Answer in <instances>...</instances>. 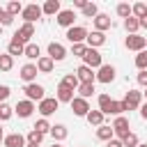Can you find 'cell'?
<instances>
[{
    "label": "cell",
    "instance_id": "obj_1",
    "mask_svg": "<svg viewBox=\"0 0 147 147\" xmlns=\"http://www.w3.org/2000/svg\"><path fill=\"white\" fill-rule=\"evenodd\" d=\"M99 110L103 113V117H106V115H115V117H119V115L124 113L122 101H115V99H110L108 94H99Z\"/></svg>",
    "mask_w": 147,
    "mask_h": 147
},
{
    "label": "cell",
    "instance_id": "obj_2",
    "mask_svg": "<svg viewBox=\"0 0 147 147\" xmlns=\"http://www.w3.org/2000/svg\"><path fill=\"white\" fill-rule=\"evenodd\" d=\"M83 64L94 71V69H99V67L103 64V57H101V53H99L96 48H87V51L83 53Z\"/></svg>",
    "mask_w": 147,
    "mask_h": 147
},
{
    "label": "cell",
    "instance_id": "obj_3",
    "mask_svg": "<svg viewBox=\"0 0 147 147\" xmlns=\"http://www.w3.org/2000/svg\"><path fill=\"white\" fill-rule=\"evenodd\" d=\"M140 103H142V92H138V90H129L126 96L122 99L124 110H136V108H140Z\"/></svg>",
    "mask_w": 147,
    "mask_h": 147
},
{
    "label": "cell",
    "instance_id": "obj_4",
    "mask_svg": "<svg viewBox=\"0 0 147 147\" xmlns=\"http://www.w3.org/2000/svg\"><path fill=\"white\" fill-rule=\"evenodd\" d=\"M110 126H113V133L117 136V140H124V138L131 133V131H129V129H131V126H129V117H124V115L115 117V122H113Z\"/></svg>",
    "mask_w": 147,
    "mask_h": 147
},
{
    "label": "cell",
    "instance_id": "obj_5",
    "mask_svg": "<svg viewBox=\"0 0 147 147\" xmlns=\"http://www.w3.org/2000/svg\"><path fill=\"white\" fill-rule=\"evenodd\" d=\"M23 92H25V96H28V101H41V99H46V90H44V85H39V83H30V85H25L23 87Z\"/></svg>",
    "mask_w": 147,
    "mask_h": 147
},
{
    "label": "cell",
    "instance_id": "obj_6",
    "mask_svg": "<svg viewBox=\"0 0 147 147\" xmlns=\"http://www.w3.org/2000/svg\"><path fill=\"white\" fill-rule=\"evenodd\" d=\"M57 106H60V101H57L55 96H46V99H41V101H39L37 110L41 113V117H48V115H53V113L57 110Z\"/></svg>",
    "mask_w": 147,
    "mask_h": 147
},
{
    "label": "cell",
    "instance_id": "obj_7",
    "mask_svg": "<svg viewBox=\"0 0 147 147\" xmlns=\"http://www.w3.org/2000/svg\"><path fill=\"white\" fill-rule=\"evenodd\" d=\"M32 34H34V25H32V23H23V25L14 32L11 39H16V41H21V44H30Z\"/></svg>",
    "mask_w": 147,
    "mask_h": 147
},
{
    "label": "cell",
    "instance_id": "obj_8",
    "mask_svg": "<svg viewBox=\"0 0 147 147\" xmlns=\"http://www.w3.org/2000/svg\"><path fill=\"white\" fill-rule=\"evenodd\" d=\"M124 46H126L129 51L140 53V51H145V46H147V37H140V34H129V37L124 39Z\"/></svg>",
    "mask_w": 147,
    "mask_h": 147
},
{
    "label": "cell",
    "instance_id": "obj_9",
    "mask_svg": "<svg viewBox=\"0 0 147 147\" xmlns=\"http://www.w3.org/2000/svg\"><path fill=\"white\" fill-rule=\"evenodd\" d=\"M67 39H69L71 44H83V41L87 39V28H83V25L69 28V30H67Z\"/></svg>",
    "mask_w": 147,
    "mask_h": 147
},
{
    "label": "cell",
    "instance_id": "obj_10",
    "mask_svg": "<svg viewBox=\"0 0 147 147\" xmlns=\"http://www.w3.org/2000/svg\"><path fill=\"white\" fill-rule=\"evenodd\" d=\"M37 74H39V71H37V64L28 62V64L21 67V74H18V76H21V80H23L25 85H30V83H37Z\"/></svg>",
    "mask_w": 147,
    "mask_h": 147
},
{
    "label": "cell",
    "instance_id": "obj_11",
    "mask_svg": "<svg viewBox=\"0 0 147 147\" xmlns=\"http://www.w3.org/2000/svg\"><path fill=\"white\" fill-rule=\"evenodd\" d=\"M115 74H117V71H115V67H113V64H101V67H99V71H96L94 76H96V80H99V83H106V85H108V83H113V80H115Z\"/></svg>",
    "mask_w": 147,
    "mask_h": 147
},
{
    "label": "cell",
    "instance_id": "obj_12",
    "mask_svg": "<svg viewBox=\"0 0 147 147\" xmlns=\"http://www.w3.org/2000/svg\"><path fill=\"white\" fill-rule=\"evenodd\" d=\"M41 14H44V11H41L39 5H25L23 11H21V16H23L25 23H34L37 18H41Z\"/></svg>",
    "mask_w": 147,
    "mask_h": 147
},
{
    "label": "cell",
    "instance_id": "obj_13",
    "mask_svg": "<svg viewBox=\"0 0 147 147\" xmlns=\"http://www.w3.org/2000/svg\"><path fill=\"white\" fill-rule=\"evenodd\" d=\"M48 57H51L53 62H62V60L67 57V48H64L60 41H51V44H48Z\"/></svg>",
    "mask_w": 147,
    "mask_h": 147
},
{
    "label": "cell",
    "instance_id": "obj_14",
    "mask_svg": "<svg viewBox=\"0 0 147 147\" xmlns=\"http://www.w3.org/2000/svg\"><path fill=\"white\" fill-rule=\"evenodd\" d=\"M34 110H37V108H34V103H32V101H28V99H23V101H18V103L14 106V113H16L18 117H23V119H28Z\"/></svg>",
    "mask_w": 147,
    "mask_h": 147
},
{
    "label": "cell",
    "instance_id": "obj_15",
    "mask_svg": "<svg viewBox=\"0 0 147 147\" xmlns=\"http://www.w3.org/2000/svg\"><path fill=\"white\" fill-rule=\"evenodd\" d=\"M55 18H57V25H62V28H67V30H69V28H74L76 11H74V9H62V11H60Z\"/></svg>",
    "mask_w": 147,
    "mask_h": 147
},
{
    "label": "cell",
    "instance_id": "obj_16",
    "mask_svg": "<svg viewBox=\"0 0 147 147\" xmlns=\"http://www.w3.org/2000/svg\"><path fill=\"white\" fill-rule=\"evenodd\" d=\"M92 23H94V30H96V32H106V30L113 28V18H110L108 14H96V16L92 18Z\"/></svg>",
    "mask_w": 147,
    "mask_h": 147
},
{
    "label": "cell",
    "instance_id": "obj_17",
    "mask_svg": "<svg viewBox=\"0 0 147 147\" xmlns=\"http://www.w3.org/2000/svg\"><path fill=\"white\" fill-rule=\"evenodd\" d=\"M71 110H74V115H78V117H85L92 108H90V103H87V99H80V96H74V101H71Z\"/></svg>",
    "mask_w": 147,
    "mask_h": 147
},
{
    "label": "cell",
    "instance_id": "obj_18",
    "mask_svg": "<svg viewBox=\"0 0 147 147\" xmlns=\"http://www.w3.org/2000/svg\"><path fill=\"white\" fill-rule=\"evenodd\" d=\"M74 92H76V90H71V87H67V85L60 83V85H57V92H55V99H57L60 103H71L74 96H76Z\"/></svg>",
    "mask_w": 147,
    "mask_h": 147
},
{
    "label": "cell",
    "instance_id": "obj_19",
    "mask_svg": "<svg viewBox=\"0 0 147 147\" xmlns=\"http://www.w3.org/2000/svg\"><path fill=\"white\" fill-rule=\"evenodd\" d=\"M87 44V48H99V46H103L106 44V34L103 32H96V30H92V32H87V39H85Z\"/></svg>",
    "mask_w": 147,
    "mask_h": 147
},
{
    "label": "cell",
    "instance_id": "obj_20",
    "mask_svg": "<svg viewBox=\"0 0 147 147\" xmlns=\"http://www.w3.org/2000/svg\"><path fill=\"white\" fill-rule=\"evenodd\" d=\"M76 78H78V83H94V80H96L94 71H92L90 67H85V64H80V67L76 69Z\"/></svg>",
    "mask_w": 147,
    "mask_h": 147
},
{
    "label": "cell",
    "instance_id": "obj_21",
    "mask_svg": "<svg viewBox=\"0 0 147 147\" xmlns=\"http://www.w3.org/2000/svg\"><path fill=\"white\" fill-rule=\"evenodd\" d=\"M2 145H5V147H25L28 142H25V136H21V133H9V136H5Z\"/></svg>",
    "mask_w": 147,
    "mask_h": 147
},
{
    "label": "cell",
    "instance_id": "obj_22",
    "mask_svg": "<svg viewBox=\"0 0 147 147\" xmlns=\"http://www.w3.org/2000/svg\"><path fill=\"white\" fill-rule=\"evenodd\" d=\"M53 67H55V62H53L48 55H41V57L37 60V71H39V74H51Z\"/></svg>",
    "mask_w": 147,
    "mask_h": 147
},
{
    "label": "cell",
    "instance_id": "obj_23",
    "mask_svg": "<svg viewBox=\"0 0 147 147\" xmlns=\"http://www.w3.org/2000/svg\"><path fill=\"white\" fill-rule=\"evenodd\" d=\"M51 136H53V140L55 142H62L67 136H69V129L64 126V124H55V126H51V131H48Z\"/></svg>",
    "mask_w": 147,
    "mask_h": 147
},
{
    "label": "cell",
    "instance_id": "obj_24",
    "mask_svg": "<svg viewBox=\"0 0 147 147\" xmlns=\"http://www.w3.org/2000/svg\"><path fill=\"white\" fill-rule=\"evenodd\" d=\"M41 11H44V14H48V16H57V14L62 11L60 0H46V2H44V7H41Z\"/></svg>",
    "mask_w": 147,
    "mask_h": 147
},
{
    "label": "cell",
    "instance_id": "obj_25",
    "mask_svg": "<svg viewBox=\"0 0 147 147\" xmlns=\"http://www.w3.org/2000/svg\"><path fill=\"white\" fill-rule=\"evenodd\" d=\"M96 138H99V140H103V142L113 140V138H115V133H113V126H108V124H101V126H96Z\"/></svg>",
    "mask_w": 147,
    "mask_h": 147
},
{
    "label": "cell",
    "instance_id": "obj_26",
    "mask_svg": "<svg viewBox=\"0 0 147 147\" xmlns=\"http://www.w3.org/2000/svg\"><path fill=\"white\" fill-rule=\"evenodd\" d=\"M23 55H25L28 60H39V57H41V48H39L37 44H32V41H30V44H25Z\"/></svg>",
    "mask_w": 147,
    "mask_h": 147
},
{
    "label": "cell",
    "instance_id": "obj_27",
    "mask_svg": "<svg viewBox=\"0 0 147 147\" xmlns=\"http://www.w3.org/2000/svg\"><path fill=\"white\" fill-rule=\"evenodd\" d=\"M85 119H87L90 126H101V124H103V113H101V110H90V113L85 115Z\"/></svg>",
    "mask_w": 147,
    "mask_h": 147
},
{
    "label": "cell",
    "instance_id": "obj_28",
    "mask_svg": "<svg viewBox=\"0 0 147 147\" xmlns=\"http://www.w3.org/2000/svg\"><path fill=\"white\" fill-rule=\"evenodd\" d=\"M23 51H25V44H21V41H16V39H11L9 46H7V55H11V57L23 55Z\"/></svg>",
    "mask_w": 147,
    "mask_h": 147
},
{
    "label": "cell",
    "instance_id": "obj_29",
    "mask_svg": "<svg viewBox=\"0 0 147 147\" xmlns=\"http://www.w3.org/2000/svg\"><path fill=\"white\" fill-rule=\"evenodd\" d=\"M76 92H78V96H80V99H90L96 90H94V83H80Z\"/></svg>",
    "mask_w": 147,
    "mask_h": 147
},
{
    "label": "cell",
    "instance_id": "obj_30",
    "mask_svg": "<svg viewBox=\"0 0 147 147\" xmlns=\"http://www.w3.org/2000/svg\"><path fill=\"white\" fill-rule=\"evenodd\" d=\"M124 30H126L129 34H138V30H140V23H138V18H136V16H129V18H124Z\"/></svg>",
    "mask_w": 147,
    "mask_h": 147
},
{
    "label": "cell",
    "instance_id": "obj_31",
    "mask_svg": "<svg viewBox=\"0 0 147 147\" xmlns=\"http://www.w3.org/2000/svg\"><path fill=\"white\" fill-rule=\"evenodd\" d=\"M131 16H136V18L147 16V5H145V2H136V5H131Z\"/></svg>",
    "mask_w": 147,
    "mask_h": 147
},
{
    "label": "cell",
    "instance_id": "obj_32",
    "mask_svg": "<svg viewBox=\"0 0 147 147\" xmlns=\"http://www.w3.org/2000/svg\"><path fill=\"white\" fill-rule=\"evenodd\" d=\"M14 67V57L7 53H0V71H11Z\"/></svg>",
    "mask_w": 147,
    "mask_h": 147
},
{
    "label": "cell",
    "instance_id": "obj_33",
    "mask_svg": "<svg viewBox=\"0 0 147 147\" xmlns=\"http://www.w3.org/2000/svg\"><path fill=\"white\" fill-rule=\"evenodd\" d=\"M99 14V7H96V2H87L85 7H83V16L85 18H94Z\"/></svg>",
    "mask_w": 147,
    "mask_h": 147
},
{
    "label": "cell",
    "instance_id": "obj_34",
    "mask_svg": "<svg viewBox=\"0 0 147 147\" xmlns=\"http://www.w3.org/2000/svg\"><path fill=\"white\" fill-rule=\"evenodd\" d=\"M60 83H62V85H67V87H71V90H78V85H80V83H78V78H76V74H67Z\"/></svg>",
    "mask_w": 147,
    "mask_h": 147
},
{
    "label": "cell",
    "instance_id": "obj_35",
    "mask_svg": "<svg viewBox=\"0 0 147 147\" xmlns=\"http://www.w3.org/2000/svg\"><path fill=\"white\" fill-rule=\"evenodd\" d=\"M5 11H7L9 16H16V14H21V11H23V5H21L18 0H11V2L7 5V9H5Z\"/></svg>",
    "mask_w": 147,
    "mask_h": 147
},
{
    "label": "cell",
    "instance_id": "obj_36",
    "mask_svg": "<svg viewBox=\"0 0 147 147\" xmlns=\"http://www.w3.org/2000/svg\"><path fill=\"white\" fill-rule=\"evenodd\" d=\"M32 129H34V131H39V133H44V136H46V133H48V131H51V124H48V119H46V117H41V119H37V124H34V126H32Z\"/></svg>",
    "mask_w": 147,
    "mask_h": 147
},
{
    "label": "cell",
    "instance_id": "obj_37",
    "mask_svg": "<svg viewBox=\"0 0 147 147\" xmlns=\"http://www.w3.org/2000/svg\"><path fill=\"white\" fill-rule=\"evenodd\" d=\"M11 115H14V108H11V106H7V103H0V122L11 119Z\"/></svg>",
    "mask_w": 147,
    "mask_h": 147
},
{
    "label": "cell",
    "instance_id": "obj_38",
    "mask_svg": "<svg viewBox=\"0 0 147 147\" xmlns=\"http://www.w3.org/2000/svg\"><path fill=\"white\" fill-rule=\"evenodd\" d=\"M117 16L119 18H129L131 16V5L129 2H119L117 5Z\"/></svg>",
    "mask_w": 147,
    "mask_h": 147
},
{
    "label": "cell",
    "instance_id": "obj_39",
    "mask_svg": "<svg viewBox=\"0 0 147 147\" xmlns=\"http://www.w3.org/2000/svg\"><path fill=\"white\" fill-rule=\"evenodd\" d=\"M41 140H44V133H39V131H30L28 133V138H25V142H32V145H41Z\"/></svg>",
    "mask_w": 147,
    "mask_h": 147
},
{
    "label": "cell",
    "instance_id": "obj_40",
    "mask_svg": "<svg viewBox=\"0 0 147 147\" xmlns=\"http://www.w3.org/2000/svg\"><path fill=\"white\" fill-rule=\"evenodd\" d=\"M136 67H138L140 71L147 69V51H140V53L136 55Z\"/></svg>",
    "mask_w": 147,
    "mask_h": 147
},
{
    "label": "cell",
    "instance_id": "obj_41",
    "mask_svg": "<svg viewBox=\"0 0 147 147\" xmlns=\"http://www.w3.org/2000/svg\"><path fill=\"white\" fill-rule=\"evenodd\" d=\"M122 145H124V147H138V145H140V140H138V136L131 131V133H129V136L122 140Z\"/></svg>",
    "mask_w": 147,
    "mask_h": 147
},
{
    "label": "cell",
    "instance_id": "obj_42",
    "mask_svg": "<svg viewBox=\"0 0 147 147\" xmlns=\"http://www.w3.org/2000/svg\"><path fill=\"white\" fill-rule=\"evenodd\" d=\"M87 51V46L85 44H71V53L76 55V57H83V53Z\"/></svg>",
    "mask_w": 147,
    "mask_h": 147
},
{
    "label": "cell",
    "instance_id": "obj_43",
    "mask_svg": "<svg viewBox=\"0 0 147 147\" xmlns=\"http://www.w3.org/2000/svg\"><path fill=\"white\" fill-rule=\"evenodd\" d=\"M136 80H138V85H142V87H147V69H145V71H138V76H136Z\"/></svg>",
    "mask_w": 147,
    "mask_h": 147
},
{
    "label": "cell",
    "instance_id": "obj_44",
    "mask_svg": "<svg viewBox=\"0 0 147 147\" xmlns=\"http://www.w3.org/2000/svg\"><path fill=\"white\" fill-rule=\"evenodd\" d=\"M11 94V90L7 87V85H0V103H5L7 101V96Z\"/></svg>",
    "mask_w": 147,
    "mask_h": 147
},
{
    "label": "cell",
    "instance_id": "obj_45",
    "mask_svg": "<svg viewBox=\"0 0 147 147\" xmlns=\"http://www.w3.org/2000/svg\"><path fill=\"white\" fill-rule=\"evenodd\" d=\"M14 23V16H9L7 11H2V16H0V25H11Z\"/></svg>",
    "mask_w": 147,
    "mask_h": 147
},
{
    "label": "cell",
    "instance_id": "obj_46",
    "mask_svg": "<svg viewBox=\"0 0 147 147\" xmlns=\"http://www.w3.org/2000/svg\"><path fill=\"white\" fill-rule=\"evenodd\" d=\"M106 147H124V145H122V140L113 138V140H108V142H106Z\"/></svg>",
    "mask_w": 147,
    "mask_h": 147
},
{
    "label": "cell",
    "instance_id": "obj_47",
    "mask_svg": "<svg viewBox=\"0 0 147 147\" xmlns=\"http://www.w3.org/2000/svg\"><path fill=\"white\" fill-rule=\"evenodd\" d=\"M140 117H142V119H147V101H145V103H140Z\"/></svg>",
    "mask_w": 147,
    "mask_h": 147
},
{
    "label": "cell",
    "instance_id": "obj_48",
    "mask_svg": "<svg viewBox=\"0 0 147 147\" xmlns=\"http://www.w3.org/2000/svg\"><path fill=\"white\" fill-rule=\"evenodd\" d=\"M87 5V0H74V7H78V9H83Z\"/></svg>",
    "mask_w": 147,
    "mask_h": 147
},
{
    "label": "cell",
    "instance_id": "obj_49",
    "mask_svg": "<svg viewBox=\"0 0 147 147\" xmlns=\"http://www.w3.org/2000/svg\"><path fill=\"white\" fill-rule=\"evenodd\" d=\"M138 23H140V28H147V16H142V18H138Z\"/></svg>",
    "mask_w": 147,
    "mask_h": 147
},
{
    "label": "cell",
    "instance_id": "obj_50",
    "mask_svg": "<svg viewBox=\"0 0 147 147\" xmlns=\"http://www.w3.org/2000/svg\"><path fill=\"white\" fill-rule=\"evenodd\" d=\"M25 147H39V145H32V142H28V145H25Z\"/></svg>",
    "mask_w": 147,
    "mask_h": 147
},
{
    "label": "cell",
    "instance_id": "obj_51",
    "mask_svg": "<svg viewBox=\"0 0 147 147\" xmlns=\"http://www.w3.org/2000/svg\"><path fill=\"white\" fill-rule=\"evenodd\" d=\"M0 138H5V131H2V126H0Z\"/></svg>",
    "mask_w": 147,
    "mask_h": 147
},
{
    "label": "cell",
    "instance_id": "obj_52",
    "mask_svg": "<svg viewBox=\"0 0 147 147\" xmlns=\"http://www.w3.org/2000/svg\"><path fill=\"white\" fill-rule=\"evenodd\" d=\"M51 147H62V145H60V142H53V145H51Z\"/></svg>",
    "mask_w": 147,
    "mask_h": 147
},
{
    "label": "cell",
    "instance_id": "obj_53",
    "mask_svg": "<svg viewBox=\"0 0 147 147\" xmlns=\"http://www.w3.org/2000/svg\"><path fill=\"white\" fill-rule=\"evenodd\" d=\"M142 94H145V99H147V87H145V92H142Z\"/></svg>",
    "mask_w": 147,
    "mask_h": 147
},
{
    "label": "cell",
    "instance_id": "obj_54",
    "mask_svg": "<svg viewBox=\"0 0 147 147\" xmlns=\"http://www.w3.org/2000/svg\"><path fill=\"white\" fill-rule=\"evenodd\" d=\"M2 11H5V9H2V7H0V16H2Z\"/></svg>",
    "mask_w": 147,
    "mask_h": 147
},
{
    "label": "cell",
    "instance_id": "obj_55",
    "mask_svg": "<svg viewBox=\"0 0 147 147\" xmlns=\"http://www.w3.org/2000/svg\"><path fill=\"white\" fill-rule=\"evenodd\" d=\"M138 147H147V142H145V145H138Z\"/></svg>",
    "mask_w": 147,
    "mask_h": 147
},
{
    "label": "cell",
    "instance_id": "obj_56",
    "mask_svg": "<svg viewBox=\"0 0 147 147\" xmlns=\"http://www.w3.org/2000/svg\"><path fill=\"white\" fill-rule=\"evenodd\" d=\"M2 140H5V138H0V145H2Z\"/></svg>",
    "mask_w": 147,
    "mask_h": 147
},
{
    "label": "cell",
    "instance_id": "obj_57",
    "mask_svg": "<svg viewBox=\"0 0 147 147\" xmlns=\"http://www.w3.org/2000/svg\"><path fill=\"white\" fill-rule=\"evenodd\" d=\"M145 51H147V46H145Z\"/></svg>",
    "mask_w": 147,
    "mask_h": 147
}]
</instances>
